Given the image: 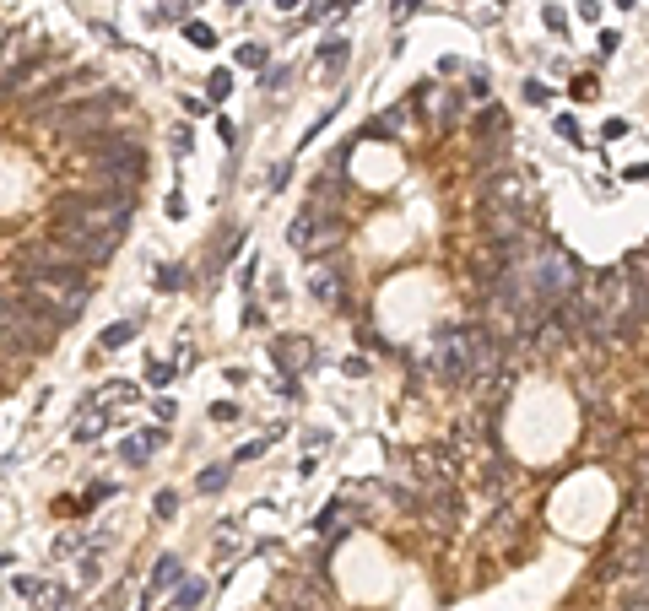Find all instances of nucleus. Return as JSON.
I'll use <instances>...</instances> for the list:
<instances>
[{
	"label": "nucleus",
	"instance_id": "nucleus-1",
	"mask_svg": "<svg viewBox=\"0 0 649 611\" xmlns=\"http://www.w3.org/2000/svg\"><path fill=\"white\" fill-rule=\"evenodd\" d=\"M55 222L82 228V233H98V238H119L125 222H130V195L109 190V184H103L98 195H65V201L55 206Z\"/></svg>",
	"mask_w": 649,
	"mask_h": 611
},
{
	"label": "nucleus",
	"instance_id": "nucleus-2",
	"mask_svg": "<svg viewBox=\"0 0 649 611\" xmlns=\"http://www.w3.org/2000/svg\"><path fill=\"white\" fill-rule=\"evenodd\" d=\"M22 298L33 303V309H44L55 325L76 320L87 303V271L82 265H65V271H49V276H33V282H22Z\"/></svg>",
	"mask_w": 649,
	"mask_h": 611
},
{
	"label": "nucleus",
	"instance_id": "nucleus-3",
	"mask_svg": "<svg viewBox=\"0 0 649 611\" xmlns=\"http://www.w3.org/2000/svg\"><path fill=\"white\" fill-rule=\"evenodd\" d=\"M55 320H49L44 309H33L22 292H11V298H0V347L6 352H38V347H49V336H55Z\"/></svg>",
	"mask_w": 649,
	"mask_h": 611
},
{
	"label": "nucleus",
	"instance_id": "nucleus-4",
	"mask_svg": "<svg viewBox=\"0 0 649 611\" xmlns=\"http://www.w3.org/2000/svg\"><path fill=\"white\" fill-rule=\"evenodd\" d=\"M109 114H119V92H92V98H76L71 109L60 114V136H92Z\"/></svg>",
	"mask_w": 649,
	"mask_h": 611
},
{
	"label": "nucleus",
	"instance_id": "nucleus-5",
	"mask_svg": "<svg viewBox=\"0 0 649 611\" xmlns=\"http://www.w3.org/2000/svg\"><path fill=\"white\" fill-rule=\"evenodd\" d=\"M98 157H103V174H109L114 190L130 195V184H136V174H141V146L125 141V136H109L98 146Z\"/></svg>",
	"mask_w": 649,
	"mask_h": 611
},
{
	"label": "nucleus",
	"instance_id": "nucleus-6",
	"mask_svg": "<svg viewBox=\"0 0 649 611\" xmlns=\"http://www.w3.org/2000/svg\"><path fill=\"white\" fill-rule=\"evenodd\" d=\"M55 244L76 265H98V260H109L114 249H119V238H98V233H82V228H65V222H55Z\"/></svg>",
	"mask_w": 649,
	"mask_h": 611
},
{
	"label": "nucleus",
	"instance_id": "nucleus-7",
	"mask_svg": "<svg viewBox=\"0 0 649 611\" xmlns=\"http://www.w3.org/2000/svg\"><path fill=\"white\" fill-rule=\"evenodd\" d=\"M168 438H163V428H152V433H141V438H130L125 449H119V460H125V466H141V460L147 455H157V449H163Z\"/></svg>",
	"mask_w": 649,
	"mask_h": 611
},
{
	"label": "nucleus",
	"instance_id": "nucleus-8",
	"mask_svg": "<svg viewBox=\"0 0 649 611\" xmlns=\"http://www.w3.org/2000/svg\"><path fill=\"white\" fill-rule=\"evenodd\" d=\"M314 238H320V233H314V217L303 211V217L293 222V244L298 249H314ZM325 238H341V222H336V228H325Z\"/></svg>",
	"mask_w": 649,
	"mask_h": 611
},
{
	"label": "nucleus",
	"instance_id": "nucleus-9",
	"mask_svg": "<svg viewBox=\"0 0 649 611\" xmlns=\"http://www.w3.org/2000/svg\"><path fill=\"white\" fill-rule=\"evenodd\" d=\"M179 584V557H157V568H152V590H174Z\"/></svg>",
	"mask_w": 649,
	"mask_h": 611
},
{
	"label": "nucleus",
	"instance_id": "nucleus-10",
	"mask_svg": "<svg viewBox=\"0 0 649 611\" xmlns=\"http://www.w3.org/2000/svg\"><path fill=\"white\" fill-rule=\"evenodd\" d=\"M276 363H287V368H303L309 363V341H282V347H276Z\"/></svg>",
	"mask_w": 649,
	"mask_h": 611
},
{
	"label": "nucleus",
	"instance_id": "nucleus-11",
	"mask_svg": "<svg viewBox=\"0 0 649 611\" xmlns=\"http://www.w3.org/2000/svg\"><path fill=\"white\" fill-rule=\"evenodd\" d=\"M314 298L341 303V282H336V271H314Z\"/></svg>",
	"mask_w": 649,
	"mask_h": 611
},
{
	"label": "nucleus",
	"instance_id": "nucleus-12",
	"mask_svg": "<svg viewBox=\"0 0 649 611\" xmlns=\"http://www.w3.org/2000/svg\"><path fill=\"white\" fill-rule=\"evenodd\" d=\"M141 330V320H125V325H114V330H103V352H114V347H125L130 336Z\"/></svg>",
	"mask_w": 649,
	"mask_h": 611
},
{
	"label": "nucleus",
	"instance_id": "nucleus-13",
	"mask_svg": "<svg viewBox=\"0 0 649 611\" xmlns=\"http://www.w3.org/2000/svg\"><path fill=\"white\" fill-rule=\"evenodd\" d=\"M341 65H347V44H325V49H320V71L336 76Z\"/></svg>",
	"mask_w": 649,
	"mask_h": 611
},
{
	"label": "nucleus",
	"instance_id": "nucleus-14",
	"mask_svg": "<svg viewBox=\"0 0 649 611\" xmlns=\"http://www.w3.org/2000/svg\"><path fill=\"white\" fill-rule=\"evenodd\" d=\"M222 482H228V471H222V466H211V471L195 476V487H201V493H222Z\"/></svg>",
	"mask_w": 649,
	"mask_h": 611
},
{
	"label": "nucleus",
	"instance_id": "nucleus-15",
	"mask_svg": "<svg viewBox=\"0 0 649 611\" xmlns=\"http://www.w3.org/2000/svg\"><path fill=\"white\" fill-rule=\"evenodd\" d=\"M184 11H190V6H174V0H168V6H152L147 11V22H184Z\"/></svg>",
	"mask_w": 649,
	"mask_h": 611
},
{
	"label": "nucleus",
	"instance_id": "nucleus-16",
	"mask_svg": "<svg viewBox=\"0 0 649 611\" xmlns=\"http://www.w3.org/2000/svg\"><path fill=\"white\" fill-rule=\"evenodd\" d=\"M238 60H244L249 71H260V65H266V49H260V44H244V49H238Z\"/></svg>",
	"mask_w": 649,
	"mask_h": 611
},
{
	"label": "nucleus",
	"instance_id": "nucleus-17",
	"mask_svg": "<svg viewBox=\"0 0 649 611\" xmlns=\"http://www.w3.org/2000/svg\"><path fill=\"white\" fill-rule=\"evenodd\" d=\"M157 287H163V292L184 287V271H179V265H163V276H157Z\"/></svg>",
	"mask_w": 649,
	"mask_h": 611
},
{
	"label": "nucleus",
	"instance_id": "nucleus-18",
	"mask_svg": "<svg viewBox=\"0 0 649 611\" xmlns=\"http://www.w3.org/2000/svg\"><path fill=\"white\" fill-rule=\"evenodd\" d=\"M147 379H152V384H168V379H174V363H157V368H147Z\"/></svg>",
	"mask_w": 649,
	"mask_h": 611
},
{
	"label": "nucleus",
	"instance_id": "nucleus-19",
	"mask_svg": "<svg viewBox=\"0 0 649 611\" xmlns=\"http://www.w3.org/2000/svg\"><path fill=\"white\" fill-rule=\"evenodd\" d=\"M109 493H114V487H109V482H98V487H92V493L82 498V509H92V503H103V498H109Z\"/></svg>",
	"mask_w": 649,
	"mask_h": 611
}]
</instances>
